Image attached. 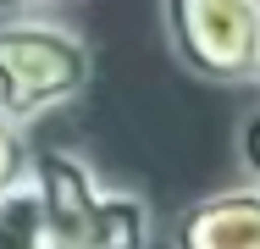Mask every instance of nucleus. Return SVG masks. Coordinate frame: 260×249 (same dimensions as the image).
Masks as SVG:
<instances>
[{
    "label": "nucleus",
    "instance_id": "obj_1",
    "mask_svg": "<svg viewBox=\"0 0 260 249\" xmlns=\"http://www.w3.org/2000/svg\"><path fill=\"white\" fill-rule=\"evenodd\" d=\"M34 189L55 249H150L155 210L139 189H105L78 149H34Z\"/></svg>",
    "mask_w": 260,
    "mask_h": 249
},
{
    "label": "nucleus",
    "instance_id": "obj_2",
    "mask_svg": "<svg viewBox=\"0 0 260 249\" xmlns=\"http://www.w3.org/2000/svg\"><path fill=\"white\" fill-rule=\"evenodd\" d=\"M94 50L72 22L39 11L0 17V116L28 128L45 111H61L89 95Z\"/></svg>",
    "mask_w": 260,
    "mask_h": 249
},
{
    "label": "nucleus",
    "instance_id": "obj_3",
    "mask_svg": "<svg viewBox=\"0 0 260 249\" xmlns=\"http://www.w3.org/2000/svg\"><path fill=\"white\" fill-rule=\"evenodd\" d=\"M166 50L210 89H260V0H160Z\"/></svg>",
    "mask_w": 260,
    "mask_h": 249
},
{
    "label": "nucleus",
    "instance_id": "obj_4",
    "mask_svg": "<svg viewBox=\"0 0 260 249\" xmlns=\"http://www.w3.org/2000/svg\"><path fill=\"white\" fill-rule=\"evenodd\" d=\"M166 249H260V189L233 183L172 216Z\"/></svg>",
    "mask_w": 260,
    "mask_h": 249
},
{
    "label": "nucleus",
    "instance_id": "obj_5",
    "mask_svg": "<svg viewBox=\"0 0 260 249\" xmlns=\"http://www.w3.org/2000/svg\"><path fill=\"white\" fill-rule=\"evenodd\" d=\"M0 249H55L50 227H45V205H39L34 177L0 199Z\"/></svg>",
    "mask_w": 260,
    "mask_h": 249
},
{
    "label": "nucleus",
    "instance_id": "obj_6",
    "mask_svg": "<svg viewBox=\"0 0 260 249\" xmlns=\"http://www.w3.org/2000/svg\"><path fill=\"white\" fill-rule=\"evenodd\" d=\"M28 177H34V144H28V133L17 122L0 116V199L11 189H22Z\"/></svg>",
    "mask_w": 260,
    "mask_h": 249
},
{
    "label": "nucleus",
    "instance_id": "obj_7",
    "mask_svg": "<svg viewBox=\"0 0 260 249\" xmlns=\"http://www.w3.org/2000/svg\"><path fill=\"white\" fill-rule=\"evenodd\" d=\"M238 166H244V177L260 189V105L238 122Z\"/></svg>",
    "mask_w": 260,
    "mask_h": 249
},
{
    "label": "nucleus",
    "instance_id": "obj_8",
    "mask_svg": "<svg viewBox=\"0 0 260 249\" xmlns=\"http://www.w3.org/2000/svg\"><path fill=\"white\" fill-rule=\"evenodd\" d=\"M39 6H55V0H0V17H22V11H39Z\"/></svg>",
    "mask_w": 260,
    "mask_h": 249
}]
</instances>
